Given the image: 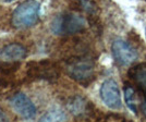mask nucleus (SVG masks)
Returning a JSON list of instances; mask_svg holds the SVG:
<instances>
[{
    "mask_svg": "<svg viewBox=\"0 0 146 122\" xmlns=\"http://www.w3.org/2000/svg\"><path fill=\"white\" fill-rule=\"evenodd\" d=\"M64 70L71 79L84 87H87L95 80V63L87 55L66 59Z\"/></svg>",
    "mask_w": 146,
    "mask_h": 122,
    "instance_id": "f257e3e1",
    "label": "nucleus"
},
{
    "mask_svg": "<svg viewBox=\"0 0 146 122\" xmlns=\"http://www.w3.org/2000/svg\"><path fill=\"white\" fill-rule=\"evenodd\" d=\"M60 75V67L55 61L43 59L31 61L26 64V76L31 80H45L54 82Z\"/></svg>",
    "mask_w": 146,
    "mask_h": 122,
    "instance_id": "f03ea898",
    "label": "nucleus"
},
{
    "mask_svg": "<svg viewBox=\"0 0 146 122\" xmlns=\"http://www.w3.org/2000/svg\"><path fill=\"white\" fill-rule=\"evenodd\" d=\"M39 3L27 0L19 5L12 14V25L17 29H26L36 24L39 19Z\"/></svg>",
    "mask_w": 146,
    "mask_h": 122,
    "instance_id": "7ed1b4c3",
    "label": "nucleus"
},
{
    "mask_svg": "<svg viewBox=\"0 0 146 122\" xmlns=\"http://www.w3.org/2000/svg\"><path fill=\"white\" fill-rule=\"evenodd\" d=\"M86 22L78 13H64L54 20L51 30L59 35H75L85 30Z\"/></svg>",
    "mask_w": 146,
    "mask_h": 122,
    "instance_id": "20e7f679",
    "label": "nucleus"
},
{
    "mask_svg": "<svg viewBox=\"0 0 146 122\" xmlns=\"http://www.w3.org/2000/svg\"><path fill=\"white\" fill-rule=\"evenodd\" d=\"M111 50H112V55L117 63L123 67L131 66L136 61L139 57L137 51L130 44L121 39H117L113 42L111 46Z\"/></svg>",
    "mask_w": 146,
    "mask_h": 122,
    "instance_id": "39448f33",
    "label": "nucleus"
},
{
    "mask_svg": "<svg viewBox=\"0 0 146 122\" xmlns=\"http://www.w3.org/2000/svg\"><path fill=\"white\" fill-rule=\"evenodd\" d=\"M100 98L104 104L110 109L118 110L121 108V95L120 90L115 80H106L100 87Z\"/></svg>",
    "mask_w": 146,
    "mask_h": 122,
    "instance_id": "423d86ee",
    "label": "nucleus"
},
{
    "mask_svg": "<svg viewBox=\"0 0 146 122\" xmlns=\"http://www.w3.org/2000/svg\"><path fill=\"white\" fill-rule=\"evenodd\" d=\"M10 106L23 119L30 120L36 116V108L30 98L22 93H17L9 99Z\"/></svg>",
    "mask_w": 146,
    "mask_h": 122,
    "instance_id": "0eeeda50",
    "label": "nucleus"
},
{
    "mask_svg": "<svg viewBox=\"0 0 146 122\" xmlns=\"http://www.w3.org/2000/svg\"><path fill=\"white\" fill-rule=\"evenodd\" d=\"M67 107L69 111L76 118H88V117H93L94 115L93 112L94 106L92 105V103L81 96H75L71 98L68 101Z\"/></svg>",
    "mask_w": 146,
    "mask_h": 122,
    "instance_id": "6e6552de",
    "label": "nucleus"
},
{
    "mask_svg": "<svg viewBox=\"0 0 146 122\" xmlns=\"http://www.w3.org/2000/svg\"><path fill=\"white\" fill-rule=\"evenodd\" d=\"M27 50L21 44H9L0 50V61L20 62L26 58Z\"/></svg>",
    "mask_w": 146,
    "mask_h": 122,
    "instance_id": "1a4fd4ad",
    "label": "nucleus"
},
{
    "mask_svg": "<svg viewBox=\"0 0 146 122\" xmlns=\"http://www.w3.org/2000/svg\"><path fill=\"white\" fill-rule=\"evenodd\" d=\"M128 75L141 93L146 90V63H140L132 67L129 70Z\"/></svg>",
    "mask_w": 146,
    "mask_h": 122,
    "instance_id": "9d476101",
    "label": "nucleus"
},
{
    "mask_svg": "<svg viewBox=\"0 0 146 122\" xmlns=\"http://www.w3.org/2000/svg\"><path fill=\"white\" fill-rule=\"evenodd\" d=\"M124 95H125V101L130 109L134 113L137 112V104H139V97L137 93L135 91V88H133L131 85H125L124 87Z\"/></svg>",
    "mask_w": 146,
    "mask_h": 122,
    "instance_id": "9b49d317",
    "label": "nucleus"
},
{
    "mask_svg": "<svg viewBox=\"0 0 146 122\" xmlns=\"http://www.w3.org/2000/svg\"><path fill=\"white\" fill-rule=\"evenodd\" d=\"M20 62L0 61V74H14L20 69Z\"/></svg>",
    "mask_w": 146,
    "mask_h": 122,
    "instance_id": "f8f14e48",
    "label": "nucleus"
},
{
    "mask_svg": "<svg viewBox=\"0 0 146 122\" xmlns=\"http://www.w3.org/2000/svg\"><path fill=\"white\" fill-rule=\"evenodd\" d=\"M66 119V115L60 110H51L42 118V121H62Z\"/></svg>",
    "mask_w": 146,
    "mask_h": 122,
    "instance_id": "ddd939ff",
    "label": "nucleus"
},
{
    "mask_svg": "<svg viewBox=\"0 0 146 122\" xmlns=\"http://www.w3.org/2000/svg\"><path fill=\"white\" fill-rule=\"evenodd\" d=\"M7 120V117L3 112V110L0 108V121H6Z\"/></svg>",
    "mask_w": 146,
    "mask_h": 122,
    "instance_id": "4468645a",
    "label": "nucleus"
},
{
    "mask_svg": "<svg viewBox=\"0 0 146 122\" xmlns=\"http://www.w3.org/2000/svg\"><path fill=\"white\" fill-rule=\"evenodd\" d=\"M3 1H6V2H11V1H13V0H3Z\"/></svg>",
    "mask_w": 146,
    "mask_h": 122,
    "instance_id": "2eb2a0df",
    "label": "nucleus"
}]
</instances>
